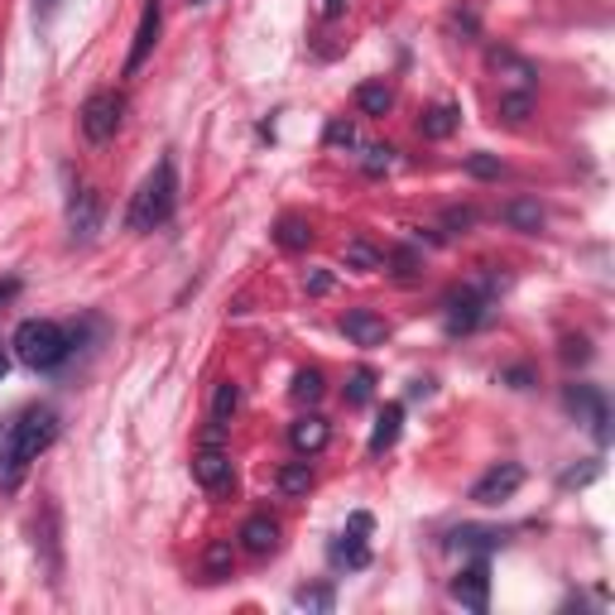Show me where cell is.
<instances>
[{
    "label": "cell",
    "instance_id": "cell-27",
    "mask_svg": "<svg viewBox=\"0 0 615 615\" xmlns=\"http://www.w3.org/2000/svg\"><path fill=\"white\" fill-rule=\"evenodd\" d=\"M452 539H457V548H495V543H501V534H491V529H457Z\"/></svg>",
    "mask_w": 615,
    "mask_h": 615
},
{
    "label": "cell",
    "instance_id": "cell-12",
    "mask_svg": "<svg viewBox=\"0 0 615 615\" xmlns=\"http://www.w3.org/2000/svg\"><path fill=\"white\" fill-rule=\"evenodd\" d=\"M342 332L356 347H381L389 337V327H385V318H375L371 308H356V312H347V318H342Z\"/></svg>",
    "mask_w": 615,
    "mask_h": 615
},
{
    "label": "cell",
    "instance_id": "cell-25",
    "mask_svg": "<svg viewBox=\"0 0 615 615\" xmlns=\"http://www.w3.org/2000/svg\"><path fill=\"white\" fill-rule=\"evenodd\" d=\"M371 389H375V375L371 371H356V375H351V385H347V404H351V409L371 404Z\"/></svg>",
    "mask_w": 615,
    "mask_h": 615
},
{
    "label": "cell",
    "instance_id": "cell-16",
    "mask_svg": "<svg viewBox=\"0 0 615 615\" xmlns=\"http://www.w3.org/2000/svg\"><path fill=\"white\" fill-rule=\"evenodd\" d=\"M289 442H294V452H322L327 448V424L322 418H298V424L289 428Z\"/></svg>",
    "mask_w": 615,
    "mask_h": 615
},
{
    "label": "cell",
    "instance_id": "cell-29",
    "mask_svg": "<svg viewBox=\"0 0 615 615\" xmlns=\"http://www.w3.org/2000/svg\"><path fill=\"white\" fill-rule=\"evenodd\" d=\"M347 265H356V270H375V265H381V255H375L371 251V245H347Z\"/></svg>",
    "mask_w": 615,
    "mask_h": 615
},
{
    "label": "cell",
    "instance_id": "cell-23",
    "mask_svg": "<svg viewBox=\"0 0 615 615\" xmlns=\"http://www.w3.org/2000/svg\"><path fill=\"white\" fill-rule=\"evenodd\" d=\"M202 568H207V578H231V543L227 539H217L212 548H207V558H202Z\"/></svg>",
    "mask_w": 615,
    "mask_h": 615
},
{
    "label": "cell",
    "instance_id": "cell-13",
    "mask_svg": "<svg viewBox=\"0 0 615 615\" xmlns=\"http://www.w3.org/2000/svg\"><path fill=\"white\" fill-rule=\"evenodd\" d=\"M241 543L251 548L255 558H265L279 548V525H274L270 515H255V519H245V529H241Z\"/></svg>",
    "mask_w": 615,
    "mask_h": 615
},
{
    "label": "cell",
    "instance_id": "cell-8",
    "mask_svg": "<svg viewBox=\"0 0 615 615\" xmlns=\"http://www.w3.org/2000/svg\"><path fill=\"white\" fill-rule=\"evenodd\" d=\"M481 318H486V294L481 289H457L448 298V332H471Z\"/></svg>",
    "mask_w": 615,
    "mask_h": 615
},
{
    "label": "cell",
    "instance_id": "cell-3",
    "mask_svg": "<svg viewBox=\"0 0 615 615\" xmlns=\"http://www.w3.org/2000/svg\"><path fill=\"white\" fill-rule=\"evenodd\" d=\"M68 347H73L68 332L48 318H30V322H20V332H15V356L30 365V371H54V365H63Z\"/></svg>",
    "mask_w": 615,
    "mask_h": 615
},
{
    "label": "cell",
    "instance_id": "cell-37",
    "mask_svg": "<svg viewBox=\"0 0 615 615\" xmlns=\"http://www.w3.org/2000/svg\"><path fill=\"white\" fill-rule=\"evenodd\" d=\"M48 6H54V0H39V10H48Z\"/></svg>",
    "mask_w": 615,
    "mask_h": 615
},
{
    "label": "cell",
    "instance_id": "cell-11",
    "mask_svg": "<svg viewBox=\"0 0 615 615\" xmlns=\"http://www.w3.org/2000/svg\"><path fill=\"white\" fill-rule=\"evenodd\" d=\"M160 24H164L160 0H150L145 15H140V30H135V48H130V58H125V73H140V63H145V58H150V48L160 44Z\"/></svg>",
    "mask_w": 615,
    "mask_h": 615
},
{
    "label": "cell",
    "instance_id": "cell-20",
    "mask_svg": "<svg viewBox=\"0 0 615 615\" xmlns=\"http://www.w3.org/2000/svg\"><path fill=\"white\" fill-rule=\"evenodd\" d=\"M274 241H279L284 251H308L312 231H308V221H298V217H284V221H279V231H274Z\"/></svg>",
    "mask_w": 615,
    "mask_h": 615
},
{
    "label": "cell",
    "instance_id": "cell-19",
    "mask_svg": "<svg viewBox=\"0 0 615 615\" xmlns=\"http://www.w3.org/2000/svg\"><path fill=\"white\" fill-rule=\"evenodd\" d=\"M356 107H361L365 116H385L389 107H395V91H389L385 83H361V87H356Z\"/></svg>",
    "mask_w": 615,
    "mask_h": 615
},
{
    "label": "cell",
    "instance_id": "cell-36",
    "mask_svg": "<svg viewBox=\"0 0 615 615\" xmlns=\"http://www.w3.org/2000/svg\"><path fill=\"white\" fill-rule=\"evenodd\" d=\"M10 371V356H6V347H0V375H6Z\"/></svg>",
    "mask_w": 615,
    "mask_h": 615
},
{
    "label": "cell",
    "instance_id": "cell-22",
    "mask_svg": "<svg viewBox=\"0 0 615 615\" xmlns=\"http://www.w3.org/2000/svg\"><path fill=\"white\" fill-rule=\"evenodd\" d=\"M312 486V471L308 462H289V466H279V491L284 495H304Z\"/></svg>",
    "mask_w": 615,
    "mask_h": 615
},
{
    "label": "cell",
    "instance_id": "cell-30",
    "mask_svg": "<svg viewBox=\"0 0 615 615\" xmlns=\"http://www.w3.org/2000/svg\"><path fill=\"white\" fill-rule=\"evenodd\" d=\"M298 606H312V611H332V592H327V586H312V592H298Z\"/></svg>",
    "mask_w": 615,
    "mask_h": 615
},
{
    "label": "cell",
    "instance_id": "cell-2",
    "mask_svg": "<svg viewBox=\"0 0 615 615\" xmlns=\"http://www.w3.org/2000/svg\"><path fill=\"white\" fill-rule=\"evenodd\" d=\"M174 202H178L174 160H160V164H154V174L140 183L135 202H130V212H125V227H130V231H154V227H164V221L174 217Z\"/></svg>",
    "mask_w": 615,
    "mask_h": 615
},
{
    "label": "cell",
    "instance_id": "cell-15",
    "mask_svg": "<svg viewBox=\"0 0 615 615\" xmlns=\"http://www.w3.org/2000/svg\"><path fill=\"white\" fill-rule=\"evenodd\" d=\"M399 424H404V409H399V404H385L381 424H375V433H371V457H381V452L395 448V442H399Z\"/></svg>",
    "mask_w": 615,
    "mask_h": 615
},
{
    "label": "cell",
    "instance_id": "cell-14",
    "mask_svg": "<svg viewBox=\"0 0 615 615\" xmlns=\"http://www.w3.org/2000/svg\"><path fill=\"white\" fill-rule=\"evenodd\" d=\"M568 409H582L586 418H592L596 438H606V404H601V395H596L592 385H572L568 389Z\"/></svg>",
    "mask_w": 615,
    "mask_h": 615
},
{
    "label": "cell",
    "instance_id": "cell-35",
    "mask_svg": "<svg viewBox=\"0 0 615 615\" xmlns=\"http://www.w3.org/2000/svg\"><path fill=\"white\" fill-rule=\"evenodd\" d=\"M322 15H327V20L342 15V0H322Z\"/></svg>",
    "mask_w": 615,
    "mask_h": 615
},
{
    "label": "cell",
    "instance_id": "cell-18",
    "mask_svg": "<svg viewBox=\"0 0 615 615\" xmlns=\"http://www.w3.org/2000/svg\"><path fill=\"white\" fill-rule=\"evenodd\" d=\"M457 121H462V111L457 107H433V111H424V121H418V130H424L428 140H448Z\"/></svg>",
    "mask_w": 615,
    "mask_h": 615
},
{
    "label": "cell",
    "instance_id": "cell-32",
    "mask_svg": "<svg viewBox=\"0 0 615 615\" xmlns=\"http://www.w3.org/2000/svg\"><path fill=\"white\" fill-rule=\"evenodd\" d=\"M471 221H476V212H471V207H462V212H448V227L452 231H466Z\"/></svg>",
    "mask_w": 615,
    "mask_h": 615
},
{
    "label": "cell",
    "instance_id": "cell-24",
    "mask_svg": "<svg viewBox=\"0 0 615 615\" xmlns=\"http://www.w3.org/2000/svg\"><path fill=\"white\" fill-rule=\"evenodd\" d=\"M289 395H294L298 404H318V399H322V375H318V371H298Z\"/></svg>",
    "mask_w": 615,
    "mask_h": 615
},
{
    "label": "cell",
    "instance_id": "cell-33",
    "mask_svg": "<svg viewBox=\"0 0 615 615\" xmlns=\"http://www.w3.org/2000/svg\"><path fill=\"white\" fill-rule=\"evenodd\" d=\"M327 140H332V145H351V140H356V130H351V125H332V130H327Z\"/></svg>",
    "mask_w": 615,
    "mask_h": 615
},
{
    "label": "cell",
    "instance_id": "cell-34",
    "mask_svg": "<svg viewBox=\"0 0 615 615\" xmlns=\"http://www.w3.org/2000/svg\"><path fill=\"white\" fill-rule=\"evenodd\" d=\"M15 294H20V279H0V304H10Z\"/></svg>",
    "mask_w": 615,
    "mask_h": 615
},
{
    "label": "cell",
    "instance_id": "cell-7",
    "mask_svg": "<svg viewBox=\"0 0 615 615\" xmlns=\"http://www.w3.org/2000/svg\"><path fill=\"white\" fill-rule=\"evenodd\" d=\"M193 476H198V486L202 491H231V457L221 452V448H202L198 457H193Z\"/></svg>",
    "mask_w": 615,
    "mask_h": 615
},
{
    "label": "cell",
    "instance_id": "cell-26",
    "mask_svg": "<svg viewBox=\"0 0 615 615\" xmlns=\"http://www.w3.org/2000/svg\"><path fill=\"white\" fill-rule=\"evenodd\" d=\"M501 116L509 125H519L529 116V91H509V97H501Z\"/></svg>",
    "mask_w": 615,
    "mask_h": 615
},
{
    "label": "cell",
    "instance_id": "cell-17",
    "mask_svg": "<svg viewBox=\"0 0 615 615\" xmlns=\"http://www.w3.org/2000/svg\"><path fill=\"white\" fill-rule=\"evenodd\" d=\"M515 231H539L543 227V207L534 202V198H519V202H505V212H501Z\"/></svg>",
    "mask_w": 615,
    "mask_h": 615
},
{
    "label": "cell",
    "instance_id": "cell-5",
    "mask_svg": "<svg viewBox=\"0 0 615 615\" xmlns=\"http://www.w3.org/2000/svg\"><path fill=\"white\" fill-rule=\"evenodd\" d=\"M519 481H525V466L501 462L495 471H486L476 486H471V501H476V505H501V501H509V495L519 491Z\"/></svg>",
    "mask_w": 615,
    "mask_h": 615
},
{
    "label": "cell",
    "instance_id": "cell-6",
    "mask_svg": "<svg viewBox=\"0 0 615 615\" xmlns=\"http://www.w3.org/2000/svg\"><path fill=\"white\" fill-rule=\"evenodd\" d=\"M452 596L462 601L466 611H486L491 606V568L486 562H471L466 572H457V582H452Z\"/></svg>",
    "mask_w": 615,
    "mask_h": 615
},
{
    "label": "cell",
    "instance_id": "cell-31",
    "mask_svg": "<svg viewBox=\"0 0 615 615\" xmlns=\"http://www.w3.org/2000/svg\"><path fill=\"white\" fill-rule=\"evenodd\" d=\"M389 154H395V150H381V145H375L371 160H365V168H371V174H381V168H389Z\"/></svg>",
    "mask_w": 615,
    "mask_h": 615
},
{
    "label": "cell",
    "instance_id": "cell-28",
    "mask_svg": "<svg viewBox=\"0 0 615 615\" xmlns=\"http://www.w3.org/2000/svg\"><path fill=\"white\" fill-rule=\"evenodd\" d=\"M466 168H471L476 178H501V160H495V154H471Z\"/></svg>",
    "mask_w": 615,
    "mask_h": 615
},
{
    "label": "cell",
    "instance_id": "cell-1",
    "mask_svg": "<svg viewBox=\"0 0 615 615\" xmlns=\"http://www.w3.org/2000/svg\"><path fill=\"white\" fill-rule=\"evenodd\" d=\"M54 433H58L54 409H24L15 424H6V433H0V481L10 491L20 486V476L30 471L34 457L54 442Z\"/></svg>",
    "mask_w": 615,
    "mask_h": 615
},
{
    "label": "cell",
    "instance_id": "cell-9",
    "mask_svg": "<svg viewBox=\"0 0 615 615\" xmlns=\"http://www.w3.org/2000/svg\"><path fill=\"white\" fill-rule=\"evenodd\" d=\"M361 534H371V515H351V529L332 543V562H337V568H365V558H371V553H365Z\"/></svg>",
    "mask_w": 615,
    "mask_h": 615
},
{
    "label": "cell",
    "instance_id": "cell-21",
    "mask_svg": "<svg viewBox=\"0 0 615 615\" xmlns=\"http://www.w3.org/2000/svg\"><path fill=\"white\" fill-rule=\"evenodd\" d=\"M235 404H241V389H235L231 381H221V385H217V399H212V424H217V428H227V424H231Z\"/></svg>",
    "mask_w": 615,
    "mask_h": 615
},
{
    "label": "cell",
    "instance_id": "cell-10",
    "mask_svg": "<svg viewBox=\"0 0 615 615\" xmlns=\"http://www.w3.org/2000/svg\"><path fill=\"white\" fill-rule=\"evenodd\" d=\"M97 221H101V198H97V188H77L73 202H68V227H73V235H77V241H91Z\"/></svg>",
    "mask_w": 615,
    "mask_h": 615
},
{
    "label": "cell",
    "instance_id": "cell-4",
    "mask_svg": "<svg viewBox=\"0 0 615 615\" xmlns=\"http://www.w3.org/2000/svg\"><path fill=\"white\" fill-rule=\"evenodd\" d=\"M121 116H125L121 91H91L87 107H83V135L91 140V145H107L116 130H121Z\"/></svg>",
    "mask_w": 615,
    "mask_h": 615
}]
</instances>
